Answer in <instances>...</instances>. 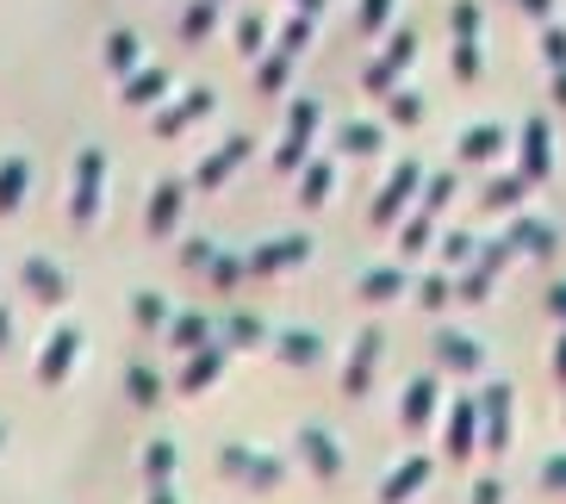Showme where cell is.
I'll use <instances>...</instances> for the list:
<instances>
[{"instance_id":"12","label":"cell","mask_w":566,"mask_h":504,"mask_svg":"<svg viewBox=\"0 0 566 504\" xmlns=\"http://www.w3.org/2000/svg\"><path fill=\"white\" fill-rule=\"evenodd\" d=\"M300 262H312V237H268L262 250H250V274H286L300 269Z\"/></svg>"},{"instance_id":"31","label":"cell","mask_w":566,"mask_h":504,"mask_svg":"<svg viewBox=\"0 0 566 504\" xmlns=\"http://www.w3.org/2000/svg\"><path fill=\"white\" fill-rule=\"evenodd\" d=\"M132 318H137V330H168V318H175V312H168L163 293H150V286H144V293H132Z\"/></svg>"},{"instance_id":"30","label":"cell","mask_w":566,"mask_h":504,"mask_svg":"<svg viewBox=\"0 0 566 504\" xmlns=\"http://www.w3.org/2000/svg\"><path fill=\"white\" fill-rule=\"evenodd\" d=\"M436 255H442V269H473V255H480V237H473V231H442Z\"/></svg>"},{"instance_id":"54","label":"cell","mask_w":566,"mask_h":504,"mask_svg":"<svg viewBox=\"0 0 566 504\" xmlns=\"http://www.w3.org/2000/svg\"><path fill=\"white\" fill-rule=\"evenodd\" d=\"M542 305H548V318H554V324H566V281H554L548 293H542Z\"/></svg>"},{"instance_id":"8","label":"cell","mask_w":566,"mask_h":504,"mask_svg":"<svg viewBox=\"0 0 566 504\" xmlns=\"http://www.w3.org/2000/svg\"><path fill=\"white\" fill-rule=\"evenodd\" d=\"M380 349H386V336L367 324L361 336H355V349H349V361H343V392L349 399H361L367 387H374V368H380Z\"/></svg>"},{"instance_id":"35","label":"cell","mask_w":566,"mask_h":504,"mask_svg":"<svg viewBox=\"0 0 566 504\" xmlns=\"http://www.w3.org/2000/svg\"><path fill=\"white\" fill-rule=\"evenodd\" d=\"M212 25H218V0H193V7L181 13V38H187V44L212 38Z\"/></svg>"},{"instance_id":"5","label":"cell","mask_w":566,"mask_h":504,"mask_svg":"<svg viewBox=\"0 0 566 504\" xmlns=\"http://www.w3.org/2000/svg\"><path fill=\"white\" fill-rule=\"evenodd\" d=\"M417 193H423V168H417V156H405V162L380 181V200L367 206V224H380V231L386 224H399V212L417 200Z\"/></svg>"},{"instance_id":"36","label":"cell","mask_w":566,"mask_h":504,"mask_svg":"<svg viewBox=\"0 0 566 504\" xmlns=\"http://www.w3.org/2000/svg\"><path fill=\"white\" fill-rule=\"evenodd\" d=\"M137 56H144V51H137V32H113V38H106V69H113V75H132Z\"/></svg>"},{"instance_id":"29","label":"cell","mask_w":566,"mask_h":504,"mask_svg":"<svg viewBox=\"0 0 566 504\" xmlns=\"http://www.w3.org/2000/svg\"><path fill=\"white\" fill-rule=\"evenodd\" d=\"M430 237H436V212L417 206L411 219L399 224V262H405V255H423V250H430Z\"/></svg>"},{"instance_id":"26","label":"cell","mask_w":566,"mask_h":504,"mask_svg":"<svg viewBox=\"0 0 566 504\" xmlns=\"http://www.w3.org/2000/svg\"><path fill=\"white\" fill-rule=\"evenodd\" d=\"M168 343L181 355H193V349H206V343H218V324L200 318V312H181V318H168Z\"/></svg>"},{"instance_id":"27","label":"cell","mask_w":566,"mask_h":504,"mask_svg":"<svg viewBox=\"0 0 566 504\" xmlns=\"http://www.w3.org/2000/svg\"><path fill=\"white\" fill-rule=\"evenodd\" d=\"M25 181H32V162H25V156H7V162H0V219H7V212H19Z\"/></svg>"},{"instance_id":"21","label":"cell","mask_w":566,"mask_h":504,"mask_svg":"<svg viewBox=\"0 0 566 504\" xmlns=\"http://www.w3.org/2000/svg\"><path fill=\"white\" fill-rule=\"evenodd\" d=\"M224 355H231L224 343H206V349L187 355V368H181V392H193V399H200V392L212 387L218 374H224Z\"/></svg>"},{"instance_id":"2","label":"cell","mask_w":566,"mask_h":504,"mask_svg":"<svg viewBox=\"0 0 566 504\" xmlns=\"http://www.w3.org/2000/svg\"><path fill=\"white\" fill-rule=\"evenodd\" d=\"M218 468L231 473V480H243V486H250V492H281V480H286L281 454L243 449V442H224V449H218Z\"/></svg>"},{"instance_id":"52","label":"cell","mask_w":566,"mask_h":504,"mask_svg":"<svg viewBox=\"0 0 566 504\" xmlns=\"http://www.w3.org/2000/svg\"><path fill=\"white\" fill-rule=\"evenodd\" d=\"M212 237H193V243H187V250H181V262H187V269H212Z\"/></svg>"},{"instance_id":"40","label":"cell","mask_w":566,"mask_h":504,"mask_svg":"<svg viewBox=\"0 0 566 504\" xmlns=\"http://www.w3.org/2000/svg\"><path fill=\"white\" fill-rule=\"evenodd\" d=\"M237 51H243V56H262V51H268V19H262V13H243V19H237Z\"/></svg>"},{"instance_id":"9","label":"cell","mask_w":566,"mask_h":504,"mask_svg":"<svg viewBox=\"0 0 566 504\" xmlns=\"http://www.w3.org/2000/svg\"><path fill=\"white\" fill-rule=\"evenodd\" d=\"M293 442H300V461L317 473V480H336V473L349 468V454L336 449V437L324 430V423H305V430H300Z\"/></svg>"},{"instance_id":"51","label":"cell","mask_w":566,"mask_h":504,"mask_svg":"<svg viewBox=\"0 0 566 504\" xmlns=\"http://www.w3.org/2000/svg\"><path fill=\"white\" fill-rule=\"evenodd\" d=\"M535 480H542L548 492H566V449L542 454V468H535Z\"/></svg>"},{"instance_id":"53","label":"cell","mask_w":566,"mask_h":504,"mask_svg":"<svg viewBox=\"0 0 566 504\" xmlns=\"http://www.w3.org/2000/svg\"><path fill=\"white\" fill-rule=\"evenodd\" d=\"M473 504H504V480H499V473L473 480Z\"/></svg>"},{"instance_id":"55","label":"cell","mask_w":566,"mask_h":504,"mask_svg":"<svg viewBox=\"0 0 566 504\" xmlns=\"http://www.w3.org/2000/svg\"><path fill=\"white\" fill-rule=\"evenodd\" d=\"M554 380H560V392H566V330L554 336Z\"/></svg>"},{"instance_id":"16","label":"cell","mask_w":566,"mask_h":504,"mask_svg":"<svg viewBox=\"0 0 566 504\" xmlns=\"http://www.w3.org/2000/svg\"><path fill=\"white\" fill-rule=\"evenodd\" d=\"M168 87H175V75H168L163 63H150V69H132V75H125V94H118V101L132 106V113H144V106H163Z\"/></svg>"},{"instance_id":"38","label":"cell","mask_w":566,"mask_h":504,"mask_svg":"<svg viewBox=\"0 0 566 504\" xmlns=\"http://www.w3.org/2000/svg\"><path fill=\"white\" fill-rule=\"evenodd\" d=\"M454 193H461V181H454V168H449V175H423V193L417 200H423V212H442Z\"/></svg>"},{"instance_id":"28","label":"cell","mask_w":566,"mask_h":504,"mask_svg":"<svg viewBox=\"0 0 566 504\" xmlns=\"http://www.w3.org/2000/svg\"><path fill=\"white\" fill-rule=\"evenodd\" d=\"M218 343H224V349H250V343H268V324H262V318H243V312H231V318H218Z\"/></svg>"},{"instance_id":"19","label":"cell","mask_w":566,"mask_h":504,"mask_svg":"<svg viewBox=\"0 0 566 504\" xmlns=\"http://www.w3.org/2000/svg\"><path fill=\"white\" fill-rule=\"evenodd\" d=\"M181 206H187V187L181 181H163L150 193V206H144V231L150 237H168L175 231V219H181Z\"/></svg>"},{"instance_id":"49","label":"cell","mask_w":566,"mask_h":504,"mask_svg":"<svg viewBox=\"0 0 566 504\" xmlns=\"http://www.w3.org/2000/svg\"><path fill=\"white\" fill-rule=\"evenodd\" d=\"M542 63L566 69V25H548V19H542Z\"/></svg>"},{"instance_id":"61","label":"cell","mask_w":566,"mask_h":504,"mask_svg":"<svg viewBox=\"0 0 566 504\" xmlns=\"http://www.w3.org/2000/svg\"><path fill=\"white\" fill-rule=\"evenodd\" d=\"M0 442H7V430H0Z\"/></svg>"},{"instance_id":"44","label":"cell","mask_w":566,"mask_h":504,"mask_svg":"<svg viewBox=\"0 0 566 504\" xmlns=\"http://www.w3.org/2000/svg\"><path fill=\"white\" fill-rule=\"evenodd\" d=\"M386 63H392V69H399V75H405V69H411L417 63V32H405V25H399V32H392V38H386Z\"/></svg>"},{"instance_id":"32","label":"cell","mask_w":566,"mask_h":504,"mask_svg":"<svg viewBox=\"0 0 566 504\" xmlns=\"http://www.w3.org/2000/svg\"><path fill=\"white\" fill-rule=\"evenodd\" d=\"M380 125H374V118H349V125H343V137H336V144H343V150L349 156H374L380 150Z\"/></svg>"},{"instance_id":"4","label":"cell","mask_w":566,"mask_h":504,"mask_svg":"<svg viewBox=\"0 0 566 504\" xmlns=\"http://www.w3.org/2000/svg\"><path fill=\"white\" fill-rule=\"evenodd\" d=\"M317 125H324V106L305 94V101H293V113H286V137H281V150H274V168L281 175H293V168H305V156H312V137Z\"/></svg>"},{"instance_id":"45","label":"cell","mask_w":566,"mask_h":504,"mask_svg":"<svg viewBox=\"0 0 566 504\" xmlns=\"http://www.w3.org/2000/svg\"><path fill=\"white\" fill-rule=\"evenodd\" d=\"M392 7H399V0H361V13H355V32L374 38V32L386 25V19H392Z\"/></svg>"},{"instance_id":"37","label":"cell","mask_w":566,"mask_h":504,"mask_svg":"<svg viewBox=\"0 0 566 504\" xmlns=\"http://www.w3.org/2000/svg\"><path fill=\"white\" fill-rule=\"evenodd\" d=\"M125 392H132V405H156L163 399V380H156L144 361H132V368H125Z\"/></svg>"},{"instance_id":"58","label":"cell","mask_w":566,"mask_h":504,"mask_svg":"<svg viewBox=\"0 0 566 504\" xmlns=\"http://www.w3.org/2000/svg\"><path fill=\"white\" fill-rule=\"evenodd\" d=\"M523 13H535V19H554V0H516Z\"/></svg>"},{"instance_id":"13","label":"cell","mask_w":566,"mask_h":504,"mask_svg":"<svg viewBox=\"0 0 566 504\" xmlns=\"http://www.w3.org/2000/svg\"><path fill=\"white\" fill-rule=\"evenodd\" d=\"M19 286H25L38 305H63L69 300V274L56 269L51 255H25V262H19Z\"/></svg>"},{"instance_id":"7","label":"cell","mask_w":566,"mask_h":504,"mask_svg":"<svg viewBox=\"0 0 566 504\" xmlns=\"http://www.w3.org/2000/svg\"><path fill=\"white\" fill-rule=\"evenodd\" d=\"M516 144H523V162H516V175H523V181H548L554 175V132H548V118L535 113V118H523V137H516Z\"/></svg>"},{"instance_id":"1","label":"cell","mask_w":566,"mask_h":504,"mask_svg":"<svg viewBox=\"0 0 566 504\" xmlns=\"http://www.w3.org/2000/svg\"><path fill=\"white\" fill-rule=\"evenodd\" d=\"M473 405H480V449L504 454L511 449V405H516L511 380H485V387L473 392Z\"/></svg>"},{"instance_id":"41","label":"cell","mask_w":566,"mask_h":504,"mask_svg":"<svg viewBox=\"0 0 566 504\" xmlns=\"http://www.w3.org/2000/svg\"><path fill=\"white\" fill-rule=\"evenodd\" d=\"M386 118H392V125H423V101H417L411 87H392V94H386Z\"/></svg>"},{"instance_id":"14","label":"cell","mask_w":566,"mask_h":504,"mask_svg":"<svg viewBox=\"0 0 566 504\" xmlns=\"http://www.w3.org/2000/svg\"><path fill=\"white\" fill-rule=\"evenodd\" d=\"M442 449H449V461H467V454L480 449V405H473V399H454V405H449Z\"/></svg>"},{"instance_id":"24","label":"cell","mask_w":566,"mask_h":504,"mask_svg":"<svg viewBox=\"0 0 566 504\" xmlns=\"http://www.w3.org/2000/svg\"><path fill=\"white\" fill-rule=\"evenodd\" d=\"M399 293H411V274H405V262H380V269L361 274V300L386 305V300H399Z\"/></svg>"},{"instance_id":"60","label":"cell","mask_w":566,"mask_h":504,"mask_svg":"<svg viewBox=\"0 0 566 504\" xmlns=\"http://www.w3.org/2000/svg\"><path fill=\"white\" fill-rule=\"evenodd\" d=\"M293 7H300V13H312V19L324 13V0H293Z\"/></svg>"},{"instance_id":"59","label":"cell","mask_w":566,"mask_h":504,"mask_svg":"<svg viewBox=\"0 0 566 504\" xmlns=\"http://www.w3.org/2000/svg\"><path fill=\"white\" fill-rule=\"evenodd\" d=\"M7 343H13V312L0 305V349H7Z\"/></svg>"},{"instance_id":"43","label":"cell","mask_w":566,"mask_h":504,"mask_svg":"<svg viewBox=\"0 0 566 504\" xmlns=\"http://www.w3.org/2000/svg\"><path fill=\"white\" fill-rule=\"evenodd\" d=\"M305 44H312V13H293V19L281 25V44H274V51H281V56H300Z\"/></svg>"},{"instance_id":"47","label":"cell","mask_w":566,"mask_h":504,"mask_svg":"<svg viewBox=\"0 0 566 504\" xmlns=\"http://www.w3.org/2000/svg\"><path fill=\"white\" fill-rule=\"evenodd\" d=\"M361 87H367V94H380V101H386V94L399 87V69H392V63H386V56H380V63H367V69H361Z\"/></svg>"},{"instance_id":"56","label":"cell","mask_w":566,"mask_h":504,"mask_svg":"<svg viewBox=\"0 0 566 504\" xmlns=\"http://www.w3.org/2000/svg\"><path fill=\"white\" fill-rule=\"evenodd\" d=\"M548 94H554V106L566 113V69H548Z\"/></svg>"},{"instance_id":"6","label":"cell","mask_w":566,"mask_h":504,"mask_svg":"<svg viewBox=\"0 0 566 504\" xmlns=\"http://www.w3.org/2000/svg\"><path fill=\"white\" fill-rule=\"evenodd\" d=\"M75 355H82V330L75 324H56L51 336H44V349H38L32 374H38V387H63L69 368H75Z\"/></svg>"},{"instance_id":"50","label":"cell","mask_w":566,"mask_h":504,"mask_svg":"<svg viewBox=\"0 0 566 504\" xmlns=\"http://www.w3.org/2000/svg\"><path fill=\"white\" fill-rule=\"evenodd\" d=\"M144 473H150V480H168V473H175V442H150V449H144Z\"/></svg>"},{"instance_id":"23","label":"cell","mask_w":566,"mask_h":504,"mask_svg":"<svg viewBox=\"0 0 566 504\" xmlns=\"http://www.w3.org/2000/svg\"><path fill=\"white\" fill-rule=\"evenodd\" d=\"M504 237H511L516 255H554V250H560V231H554L548 219H516Z\"/></svg>"},{"instance_id":"17","label":"cell","mask_w":566,"mask_h":504,"mask_svg":"<svg viewBox=\"0 0 566 504\" xmlns=\"http://www.w3.org/2000/svg\"><path fill=\"white\" fill-rule=\"evenodd\" d=\"M212 106H218V101H212V87H187L175 106H163V113H156V132H163V137H181L187 125H193V118H206Z\"/></svg>"},{"instance_id":"39","label":"cell","mask_w":566,"mask_h":504,"mask_svg":"<svg viewBox=\"0 0 566 504\" xmlns=\"http://www.w3.org/2000/svg\"><path fill=\"white\" fill-rule=\"evenodd\" d=\"M449 300H454V281H449V269H442V274H423V281H417V305H423V312H442Z\"/></svg>"},{"instance_id":"33","label":"cell","mask_w":566,"mask_h":504,"mask_svg":"<svg viewBox=\"0 0 566 504\" xmlns=\"http://www.w3.org/2000/svg\"><path fill=\"white\" fill-rule=\"evenodd\" d=\"M331 181H336L331 162H312V156H305V168H300V200H305V206H324V200H331Z\"/></svg>"},{"instance_id":"22","label":"cell","mask_w":566,"mask_h":504,"mask_svg":"<svg viewBox=\"0 0 566 504\" xmlns=\"http://www.w3.org/2000/svg\"><path fill=\"white\" fill-rule=\"evenodd\" d=\"M504 144H511V137H504V125L480 118V125H467V132H461V144H454V150H461V162H499Z\"/></svg>"},{"instance_id":"10","label":"cell","mask_w":566,"mask_h":504,"mask_svg":"<svg viewBox=\"0 0 566 504\" xmlns=\"http://www.w3.org/2000/svg\"><path fill=\"white\" fill-rule=\"evenodd\" d=\"M430 473H436L430 454H405L399 468H392V473L380 480V492H374V498H380V504H411L417 492L430 486Z\"/></svg>"},{"instance_id":"48","label":"cell","mask_w":566,"mask_h":504,"mask_svg":"<svg viewBox=\"0 0 566 504\" xmlns=\"http://www.w3.org/2000/svg\"><path fill=\"white\" fill-rule=\"evenodd\" d=\"M243 274H250V255H237V250L212 255V281H218V286H237Z\"/></svg>"},{"instance_id":"3","label":"cell","mask_w":566,"mask_h":504,"mask_svg":"<svg viewBox=\"0 0 566 504\" xmlns=\"http://www.w3.org/2000/svg\"><path fill=\"white\" fill-rule=\"evenodd\" d=\"M101 200H106V150H94V144H87V150L75 156V187H69V219H75V224H94Z\"/></svg>"},{"instance_id":"42","label":"cell","mask_w":566,"mask_h":504,"mask_svg":"<svg viewBox=\"0 0 566 504\" xmlns=\"http://www.w3.org/2000/svg\"><path fill=\"white\" fill-rule=\"evenodd\" d=\"M449 25H454V44H480V7H473V0H454Z\"/></svg>"},{"instance_id":"57","label":"cell","mask_w":566,"mask_h":504,"mask_svg":"<svg viewBox=\"0 0 566 504\" xmlns=\"http://www.w3.org/2000/svg\"><path fill=\"white\" fill-rule=\"evenodd\" d=\"M144 504H175V486H168V480H150V498Z\"/></svg>"},{"instance_id":"34","label":"cell","mask_w":566,"mask_h":504,"mask_svg":"<svg viewBox=\"0 0 566 504\" xmlns=\"http://www.w3.org/2000/svg\"><path fill=\"white\" fill-rule=\"evenodd\" d=\"M492 281H499V269H485V262H473V269L454 281V300H467V305H480V300H492Z\"/></svg>"},{"instance_id":"18","label":"cell","mask_w":566,"mask_h":504,"mask_svg":"<svg viewBox=\"0 0 566 504\" xmlns=\"http://www.w3.org/2000/svg\"><path fill=\"white\" fill-rule=\"evenodd\" d=\"M243 156H250V137L237 132V137H224V144H218L212 156H206L200 168H193V187H200V193H212L218 181H224V175H231L237 162H243Z\"/></svg>"},{"instance_id":"20","label":"cell","mask_w":566,"mask_h":504,"mask_svg":"<svg viewBox=\"0 0 566 504\" xmlns=\"http://www.w3.org/2000/svg\"><path fill=\"white\" fill-rule=\"evenodd\" d=\"M274 355H281L286 368H317V361H324V336L300 330V324H293V330H274Z\"/></svg>"},{"instance_id":"15","label":"cell","mask_w":566,"mask_h":504,"mask_svg":"<svg viewBox=\"0 0 566 504\" xmlns=\"http://www.w3.org/2000/svg\"><path fill=\"white\" fill-rule=\"evenodd\" d=\"M436 399H442V380H436V374H417L411 387H405V405H399L405 437H417V430L436 418Z\"/></svg>"},{"instance_id":"11","label":"cell","mask_w":566,"mask_h":504,"mask_svg":"<svg viewBox=\"0 0 566 504\" xmlns=\"http://www.w3.org/2000/svg\"><path fill=\"white\" fill-rule=\"evenodd\" d=\"M430 355H436V368H442V374H480L485 368V349L467 330H436L430 336Z\"/></svg>"},{"instance_id":"25","label":"cell","mask_w":566,"mask_h":504,"mask_svg":"<svg viewBox=\"0 0 566 504\" xmlns=\"http://www.w3.org/2000/svg\"><path fill=\"white\" fill-rule=\"evenodd\" d=\"M523 193H530V181H523V175H492V181L480 187V212H492V219H499V212H516V206H523Z\"/></svg>"},{"instance_id":"46","label":"cell","mask_w":566,"mask_h":504,"mask_svg":"<svg viewBox=\"0 0 566 504\" xmlns=\"http://www.w3.org/2000/svg\"><path fill=\"white\" fill-rule=\"evenodd\" d=\"M286 75H293V56H281V51H274V56H262V69H255V82H262L268 94H281V87H286Z\"/></svg>"}]
</instances>
